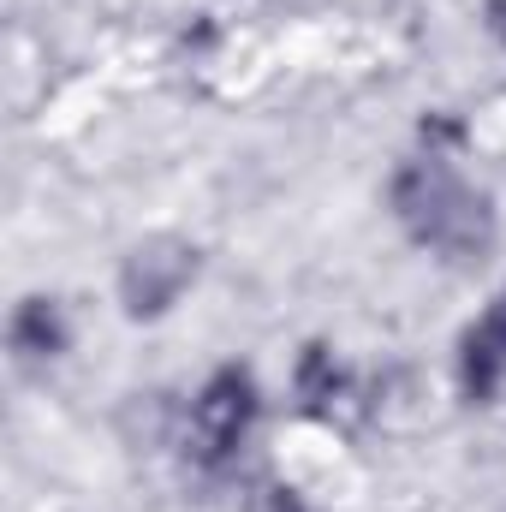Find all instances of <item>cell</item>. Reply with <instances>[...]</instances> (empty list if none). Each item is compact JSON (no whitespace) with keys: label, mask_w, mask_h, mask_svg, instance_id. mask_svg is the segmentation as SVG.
Returning <instances> with one entry per match:
<instances>
[{"label":"cell","mask_w":506,"mask_h":512,"mask_svg":"<svg viewBox=\"0 0 506 512\" xmlns=\"http://www.w3.org/2000/svg\"><path fill=\"white\" fill-rule=\"evenodd\" d=\"M399 227L423 245V251L447 256V262H477V256L495 251V203L489 191L465 185L453 173L447 155H417L393 173V191H387Z\"/></svg>","instance_id":"cell-1"},{"label":"cell","mask_w":506,"mask_h":512,"mask_svg":"<svg viewBox=\"0 0 506 512\" xmlns=\"http://www.w3.org/2000/svg\"><path fill=\"white\" fill-rule=\"evenodd\" d=\"M256 411H262L256 376L245 364H221V370L203 382L197 405H191V453H197L209 471H221V465L245 447Z\"/></svg>","instance_id":"cell-2"},{"label":"cell","mask_w":506,"mask_h":512,"mask_svg":"<svg viewBox=\"0 0 506 512\" xmlns=\"http://www.w3.org/2000/svg\"><path fill=\"white\" fill-rule=\"evenodd\" d=\"M191 280H197V245H185V239H149V245H137L126 256V268H120L126 316H137V322L167 316Z\"/></svg>","instance_id":"cell-3"},{"label":"cell","mask_w":506,"mask_h":512,"mask_svg":"<svg viewBox=\"0 0 506 512\" xmlns=\"http://www.w3.org/2000/svg\"><path fill=\"white\" fill-rule=\"evenodd\" d=\"M459 387L471 405H489L506 387V286L489 298V310L459 340Z\"/></svg>","instance_id":"cell-4"},{"label":"cell","mask_w":506,"mask_h":512,"mask_svg":"<svg viewBox=\"0 0 506 512\" xmlns=\"http://www.w3.org/2000/svg\"><path fill=\"white\" fill-rule=\"evenodd\" d=\"M66 346H72V322H66L60 298L30 292L12 310V352H18V364H54Z\"/></svg>","instance_id":"cell-5"},{"label":"cell","mask_w":506,"mask_h":512,"mask_svg":"<svg viewBox=\"0 0 506 512\" xmlns=\"http://www.w3.org/2000/svg\"><path fill=\"white\" fill-rule=\"evenodd\" d=\"M298 393H304L316 411H328V405L346 393V370L334 364L328 346H310V352H304V364H298Z\"/></svg>","instance_id":"cell-6"},{"label":"cell","mask_w":506,"mask_h":512,"mask_svg":"<svg viewBox=\"0 0 506 512\" xmlns=\"http://www.w3.org/2000/svg\"><path fill=\"white\" fill-rule=\"evenodd\" d=\"M256 512H304V501H298L292 489H262V501H256Z\"/></svg>","instance_id":"cell-7"},{"label":"cell","mask_w":506,"mask_h":512,"mask_svg":"<svg viewBox=\"0 0 506 512\" xmlns=\"http://www.w3.org/2000/svg\"><path fill=\"white\" fill-rule=\"evenodd\" d=\"M489 30L506 42V0H489Z\"/></svg>","instance_id":"cell-8"}]
</instances>
